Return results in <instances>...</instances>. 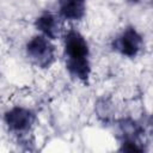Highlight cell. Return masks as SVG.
<instances>
[{
  "label": "cell",
  "instance_id": "obj_1",
  "mask_svg": "<svg viewBox=\"0 0 153 153\" xmlns=\"http://www.w3.org/2000/svg\"><path fill=\"white\" fill-rule=\"evenodd\" d=\"M65 51L69 71L80 79L86 78L88 75V47L85 38L76 31H69L65 37Z\"/></svg>",
  "mask_w": 153,
  "mask_h": 153
},
{
  "label": "cell",
  "instance_id": "obj_2",
  "mask_svg": "<svg viewBox=\"0 0 153 153\" xmlns=\"http://www.w3.org/2000/svg\"><path fill=\"white\" fill-rule=\"evenodd\" d=\"M26 50L29 57L38 66H48L53 60V47L45 36L33 37L27 43Z\"/></svg>",
  "mask_w": 153,
  "mask_h": 153
},
{
  "label": "cell",
  "instance_id": "obj_3",
  "mask_svg": "<svg viewBox=\"0 0 153 153\" xmlns=\"http://www.w3.org/2000/svg\"><path fill=\"white\" fill-rule=\"evenodd\" d=\"M141 44L142 39L134 29H127L123 31L116 42L117 49L127 56H135L139 53Z\"/></svg>",
  "mask_w": 153,
  "mask_h": 153
},
{
  "label": "cell",
  "instance_id": "obj_4",
  "mask_svg": "<svg viewBox=\"0 0 153 153\" xmlns=\"http://www.w3.org/2000/svg\"><path fill=\"white\" fill-rule=\"evenodd\" d=\"M33 121L32 114L23 108H14L6 114V123L13 130L22 131L27 129Z\"/></svg>",
  "mask_w": 153,
  "mask_h": 153
},
{
  "label": "cell",
  "instance_id": "obj_5",
  "mask_svg": "<svg viewBox=\"0 0 153 153\" xmlns=\"http://www.w3.org/2000/svg\"><path fill=\"white\" fill-rule=\"evenodd\" d=\"M86 0H60L59 8L63 18L68 20L80 19L85 13Z\"/></svg>",
  "mask_w": 153,
  "mask_h": 153
},
{
  "label": "cell",
  "instance_id": "obj_6",
  "mask_svg": "<svg viewBox=\"0 0 153 153\" xmlns=\"http://www.w3.org/2000/svg\"><path fill=\"white\" fill-rule=\"evenodd\" d=\"M37 27L45 35V37H53L56 32V20L50 13H45L37 19Z\"/></svg>",
  "mask_w": 153,
  "mask_h": 153
},
{
  "label": "cell",
  "instance_id": "obj_7",
  "mask_svg": "<svg viewBox=\"0 0 153 153\" xmlns=\"http://www.w3.org/2000/svg\"><path fill=\"white\" fill-rule=\"evenodd\" d=\"M131 1H137V0H131Z\"/></svg>",
  "mask_w": 153,
  "mask_h": 153
}]
</instances>
